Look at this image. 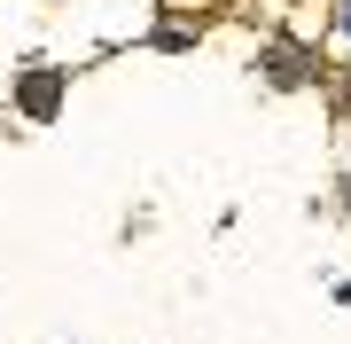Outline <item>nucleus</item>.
Listing matches in <instances>:
<instances>
[{
  "label": "nucleus",
  "instance_id": "f257e3e1",
  "mask_svg": "<svg viewBox=\"0 0 351 344\" xmlns=\"http://www.w3.org/2000/svg\"><path fill=\"white\" fill-rule=\"evenodd\" d=\"M55 94H63L55 71H32V78H24V110H32V117H55Z\"/></svg>",
  "mask_w": 351,
  "mask_h": 344
},
{
  "label": "nucleus",
  "instance_id": "f03ea898",
  "mask_svg": "<svg viewBox=\"0 0 351 344\" xmlns=\"http://www.w3.org/2000/svg\"><path fill=\"white\" fill-rule=\"evenodd\" d=\"M336 39L351 47V0H336Z\"/></svg>",
  "mask_w": 351,
  "mask_h": 344
}]
</instances>
